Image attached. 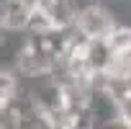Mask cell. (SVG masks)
Masks as SVG:
<instances>
[{
	"label": "cell",
	"instance_id": "obj_1",
	"mask_svg": "<svg viewBox=\"0 0 131 129\" xmlns=\"http://www.w3.org/2000/svg\"><path fill=\"white\" fill-rule=\"evenodd\" d=\"M121 13L111 5V3H95V0H80L75 13H72V21H70V29L88 39V41H105L111 36V31L121 23Z\"/></svg>",
	"mask_w": 131,
	"mask_h": 129
},
{
	"label": "cell",
	"instance_id": "obj_2",
	"mask_svg": "<svg viewBox=\"0 0 131 129\" xmlns=\"http://www.w3.org/2000/svg\"><path fill=\"white\" fill-rule=\"evenodd\" d=\"M0 129H31V108L26 96L10 103H0Z\"/></svg>",
	"mask_w": 131,
	"mask_h": 129
}]
</instances>
